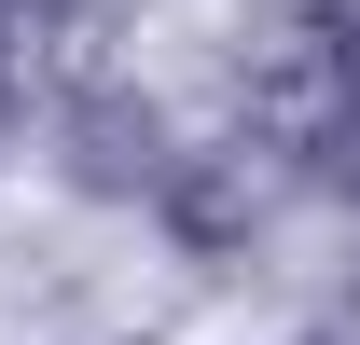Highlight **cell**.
Instances as JSON below:
<instances>
[{"mask_svg":"<svg viewBox=\"0 0 360 345\" xmlns=\"http://www.w3.org/2000/svg\"><path fill=\"white\" fill-rule=\"evenodd\" d=\"M0 14H14V28H28V14H56V0H0Z\"/></svg>","mask_w":360,"mask_h":345,"instance_id":"obj_3","label":"cell"},{"mask_svg":"<svg viewBox=\"0 0 360 345\" xmlns=\"http://www.w3.org/2000/svg\"><path fill=\"white\" fill-rule=\"evenodd\" d=\"M56 166H70V194H111V208H167L194 152H180V125H167L139 83H84V97H56Z\"/></svg>","mask_w":360,"mask_h":345,"instance_id":"obj_1","label":"cell"},{"mask_svg":"<svg viewBox=\"0 0 360 345\" xmlns=\"http://www.w3.org/2000/svg\"><path fill=\"white\" fill-rule=\"evenodd\" d=\"M0 111H14V14H0Z\"/></svg>","mask_w":360,"mask_h":345,"instance_id":"obj_2","label":"cell"}]
</instances>
